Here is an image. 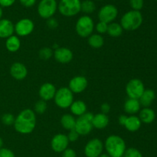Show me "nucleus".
Instances as JSON below:
<instances>
[{"mask_svg": "<svg viewBox=\"0 0 157 157\" xmlns=\"http://www.w3.org/2000/svg\"><path fill=\"white\" fill-rule=\"evenodd\" d=\"M15 131L20 134L32 133L36 126V115L35 111L30 109H23L18 114L14 122Z\"/></svg>", "mask_w": 157, "mask_h": 157, "instance_id": "nucleus-1", "label": "nucleus"}, {"mask_svg": "<svg viewBox=\"0 0 157 157\" xmlns=\"http://www.w3.org/2000/svg\"><path fill=\"white\" fill-rule=\"evenodd\" d=\"M104 146L110 157H124L127 149V145L124 139L117 135H109L104 142Z\"/></svg>", "mask_w": 157, "mask_h": 157, "instance_id": "nucleus-2", "label": "nucleus"}, {"mask_svg": "<svg viewBox=\"0 0 157 157\" xmlns=\"http://www.w3.org/2000/svg\"><path fill=\"white\" fill-rule=\"evenodd\" d=\"M143 15L140 11L130 10L121 17V23L123 29L126 31H135L139 29L143 23Z\"/></svg>", "mask_w": 157, "mask_h": 157, "instance_id": "nucleus-3", "label": "nucleus"}, {"mask_svg": "<svg viewBox=\"0 0 157 157\" xmlns=\"http://www.w3.org/2000/svg\"><path fill=\"white\" fill-rule=\"evenodd\" d=\"M94 22L90 16L87 15L80 17L75 24V31L81 38H88L93 34L94 29Z\"/></svg>", "mask_w": 157, "mask_h": 157, "instance_id": "nucleus-4", "label": "nucleus"}, {"mask_svg": "<svg viewBox=\"0 0 157 157\" xmlns=\"http://www.w3.org/2000/svg\"><path fill=\"white\" fill-rule=\"evenodd\" d=\"M81 0H61L58 4V10L65 17H72L81 12Z\"/></svg>", "mask_w": 157, "mask_h": 157, "instance_id": "nucleus-5", "label": "nucleus"}, {"mask_svg": "<svg viewBox=\"0 0 157 157\" xmlns=\"http://www.w3.org/2000/svg\"><path fill=\"white\" fill-rule=\"evenodd\" d=\"M55 104L61 109H67L74 102V93L67 87L57 89L54 97Z\"/></svg>", "mask_w": 157, "mask_h": 157, "instance_id": "nucleus-6", "label": "nucleus"}, {"mask_svg": "<svg viewBox=\"0 0 157 157\" xmlns=\"http://www.w3.org/2000/svg\"><path fill=\"white\" fill-rule=\"evenodd\" d=\"M94 114L91 112H85L84 115L78 116L76 119L75 129L79 135H87L93 129L92 119Z\"/></svg>", "mask_w": 157, "mask_h": 157, "instance_id": "nucleus-7", "label": "nucleus"}, {"mask_svg": "<svg viewBox=\"0 0 157 157\" xmlns=\"http://www.w3.org/2000/svg\"><path fill=\"white\" fill-rule=\"evenodd\" d=\"M56 0H41L38 5V13L41 18L48 19L52 18L58 10Z\"/></svg>", "mask_w": 157, "mask_h": 157, "instance_id": "nucleus-8", "label": "nucleus"}, {"mask_svg": "<svg viewBox=\"0 0 157 157\" xmlns=\"http://www.w3.org/2000/svg\"><path fill=\"white\" fill-rule=\"evenodd\" d=\"M145 90L144 83L139 78H132L126 86V93L129 98L139 99Z\"/></svg>", "mask_w": 157, "mask_h": 157, "instance_id": "nucleus-9", "label": "nucleus"}, {"mask_svg": "<svg viewBox=\"0 0 157 157\" xmlns=\"http://www.w3.org/2000/svg\"><path fill=\"white\" fill-rule=\"evenodd\" d=\"M118 15V9L112 4H107L102 6L98 12L99 21L104 22L111 23L114 21Z\"/></svg>", "mask_w": 157, "mask_h": 157, "instance_id": "nucleus-10", "label": "nucleus"}, {"mask_svg": "<svg viewBox=\"0 0 157 157\" xmlns=\"http://www.w3.org/2000/svg\"><path fill=\"white\" fill-rule=\"evenodd\" d=\"M104 143L100 139L94 138L89 140L84 146V154L86 157H98L103 153Z\"/></svg>", "mask_w": 157, "mask_h": 157, "instance_id": "nucleus-11", "label": "nucleus"}, {"mask_svg": "<svg viewBox=\"0 0 157 157\" xmlns=\"http://www.w3.org/2000/svg\"><path fill=\"white\" fill-rule=\"evenodd\" d=\"M35 29V23L32 19L24 18L17 22L15 25V32L18 37H25L32 33Z\"/></svg>", "mask_w": 157, "mask_h": 157, "instance_id": "nucleus-12", "label": "nucleus"}, {"mask_svg": "<svg viewBox=\"0 0 157 157\" xmlns=\"http://www.w3.org/2000/svg\"><path fill=\"white\" fill-rule=\"evenodd\" d=\"M69 143L70 142L67 135L63 133H58L54 135L53 138L51 140V147L54 152L60 153L68 147Z\"/></svg>", "mask_w": 157, "mask_h": 157, "instance_id": "nucleus-13", "label": "nucleus"}, {"mask_svg": "<svg viewBox=\"0 0 157 157\" xmlns=\"http://www.w3.org/2000/svg\"><path fill=\"white\" fill-rule=\"evenodd\" d=\"M88 86V81L83 75H76L69 81L68 88L73 93L80 94L84 92Z\"/></svg>", "mask_w": 157, "mask_h": 157, "instance_id": "nucleus-14", "label": "nucleus"}, {"mask_svg": "<svg viewBox=\"0 0 157 157\" xmlns=\"http://www.w3.org/2000/svg\"><path fill=\"white\" fill-rule=\"evenodd\" d=\"M53 55L55 60L61 64L69 63L70 62H71L74 57L73 52L70 49L66 47H59L55 49Z\"/></svg>", "mask_w": 157, "mask_h": 157, "instance_id": "nucleus-15", "label": "nucleus"}, {"mask_svg": "<svg viewBox=\"0 0 157 157\" xmlns=\"http://www.w3.org/2000/svg\"><path fill=\"white\" fill-rule=\"evenodd\" d=\"M57 89L55 85L52 83H44L40 86L38 95L41 99L44 101H50L53 99L56 93Z\"/></svg>", "mask_w": 157, "mask_h": 157, "instance_id": "nucleus-16", "label": "nucleus"}, {"mask_svg": "<svg viewBox=\"0 0 157 157\" xmlns=\"http://www.w3.org/2000/svg\"><path fill=\"white\" fill-rule=\"evenodd\" d=\"M10 74L12 78L15 80L25 79L28 75V69L23 63L21 62H14L10 67Z\"/></svg>", "mask_w": 157, "mask_h": 157, "instance_id": "nucleus-17", "label": "nucleus"}, {"mask_svg": "<svg viewBox=\"0 0 157 157\" xmlns=\"http://www.w3.org/2000/svg\"><path fill=\"white\" fill-rule=\"evenodd\" d=\"M15 32V25L7 18L0 19V38H7Z\"/></svg>", "mask_w": 157, "mask_h": 157, "instance_id": "nucleus-18", "label": "nucleus"}, {"mask_svg": "<svg viewBox=\"0 0 157 157\" xmlns=\"http://www.w3.org/2000/svg\"><path fill=\"white\" fill-rule=\"evenodd\" d=\"M109 117L107 114L99 112L98 114L94 115L92 119V125L93 127L97 129H104L109 125Z\"/></svg>", "mask_w": 157, "mask_h": 157, "instance_id": "nucleus-19", "label": "nucleus"}, {"mask_svg": "<svg viewBox=\"0 0 157 157\" xmlns=\"http://www.w3.org/2000/svg\"><path fill=\"white\" fill-rule=\"evenodd\" d=\"M140 103L139 99H136L129 98L128 99L126 100L125 103L124 105V111L127 114L130 115H135L136 113L140 112Z\"/></svg>", "mask_w": 157, "mask_h": 157, "instance_id": "nucleus-20", "label": "nucleus"}, {"mask_svg": "<svg viewBox=\"0 0 157 157\" xmlns=\"http://www.w3.org/2000/svg\"><path fill=\"white\" fill-rule=\"evenodd\" d=\"M71 112L73 115H76V116H81V115H84L85 112H87V105L82 100H76L72 103L70 107Z\"/></svg>", "mask_w": 157, "mask_h": 157, "instance_id": "nucleus-21", "label": "nucleus"}, {"mask_svg": "<svg viewBox=\"0 0 157 157\" xmlns=\"http://www.w3.org/2000/svg\"><path fill=\"white\" fill-rule=\"evenodd\" d=\"M141 124H142V122L140 119L139 116L131 115L130 116H127L124 127L130 132H136L140 129Z\"/></svg>", "mask_w": 157, "mask_h": 157, "instance_id": "nucleus-22", "label": "nucleus"}, {"mask_svg": "<svg viewBox=\"0 0 157 157\" xmlns=\"http://www.w3.org/2000/svg\"><path fill=\"white\" fill-rule=\"evenodd\" d=\"M139 118L142 123L146 124H150L154 121L156 118L155 112L152 109L149 107H144V109L140 111Z\"/></svg>", "mask_w": 157, "mask_h": 157, "instance_id": "nucleus-23", "label": "nucleus"}, {"mask_svg": "<svg viewBox=\"0 0 157 157\" xmlns=\"http://www.w3.org/2000/svg\"><path fill=\"white\" fill-rule=\"evenodd\" d=\"M21 47V40L18 35H11L6 38V48L10 52H15Z\"/></svg>", "mask_w": 157, "mask_h": 157, "instance_id": "nucleus-24", "label": "nucleus"}, {"mask_svg": "<svg viewBox=\"0 0 157 157\" xmlns=\"http://www.w3.org/2000/svg\"><path fill=\"white\" fill-rule=\"evenodd\" d=\"M156 98L155 92L152 89H145L139 99L140 103L144 107H149Z\"/></svg>", "mask_w": 157, "mask_h": 157, "instance_id": "nucleus-25", "label": "nucleus"}, {"mask_svg": "<svg viewBox=\"0 0 157 157\" xmlns=\"http://www.w3.org/2000/svg\"><path fill=\"white\" fill-rule=\"evenodd\" d=\"M61 126L66 130H71L74 129L75 127V123H76V119L75 118L72 114L66 113L61 116L60 119Z\"/></svg>", "mask_w": 157, "mask_h": 157, "instance_id": "nucleus-26", "label": "nucleus"}, {"mask_svg": "<svg viewBox=\"0 0 157 157\" xmlns=\"http://www.w3.org/2000/svg\"><path fill=\"white\" fill-rule=\"evenodd\" d=\"M87 42L93 49H100L104 46V38L101 34H91L87 38Z\"/></svg>", "mask_w": 157, "mask_h": 157, "instance_id": "nucleus-27", "label": "nucleus"}, {"mask_svg": "<svg viewBox=\"0 0 157 157\" xmlns=\"http://www.w3.org/2000/svg\"><path fill=\"white\" fill-rule=\"evenodd\" d=\"M123 29L122 26L120 23L117 22H113L109 23L108 24V28H107V33H108V35L110 37H113V38H117L120 37L123 33Z\"/></svg>", "mask_w": 157, "mask_h": 157, "instance_id": "nucleus-28", "label": "nucleus"}, {"mask_svg": "<svg viewBox=\"0 0 157 157\" xmlns=\"http://www.w3.org/2000/svg\"><path fill=\"white\" fill-rule=\"evenodd\" d=\"M96 10V5L92 0H84L81 2V11L85 14H91Z\"/></svg>", "mask_w": 157, "mask_h": 157, "instance_id": "nucleus-29", "label": "nucleus"}, {"mask_svg": "<svg viewBox=\"0 0 157 157\" xmlns=\"http://www.w3.org/2000/svg\"><path fill=\"white\" fill-rule=\"evenodd\" d=\"M54 52L52 50V48L50 47H43L42 49H41L38 52V56L41 58V60H48L53 56Z\"/></svg>", "mask_w": 157, "mask_h": 157, "instance_id": "nucleus-30", "label": "nucleus"}, {"mask_svg": "<svg viewBox=\"0 0 157 157\" xmlns=\"http://www.w3.org/2000/svg\"><path fill=\"white\" fill-rule=\"evenodd\" d=\"M48 108L47 102L44 100L40 99L35 103V106H34V111L35 112L38 114H43L46 112Z\"/></svg>", "mask_w": 157, "mask_h": 157, "instance_id": "nucleus-31", "label": "nucleus"}, {"mask_svg": "<svg viewBox=\"0 0 157 157\" xmlns=\"http://www.w3.org/2000/svg\"><path fill=\"white\" fill-rule=\"evenodd\" d=\"M124 157H143V155L137 149L131 147L126 149Z\"/></svg>", "mask_w": 157, "mask_h": 157, "instance_id": "nucleus-32", "label": "nucleus"}, {"mask_svg": "<svg viewBox=\"0 0 157 157\" xmlns=\"http://www.w3.org/2000/svg\"><path fill=\"white\" fill-rule=\"evenodd\" d=\"M15 117L12 113H5L2 116V123L6 126H11L14 124Z\"/></svg>", "mask_w": 157, "mask_h": 157, "instance_id": "nucleus-33", "label": "nucleus"}, {"mask_svg": "<svg viewBox=\"0 0 157 157\" xmlns=\"http://www.w3.org/2000/svg\"><path fill=\"white\" fill-rule=\"evenodd\" d=\"M94 28L97 30V32H98V34L102 35V34L107 33V28H108V24L106 22H104L99 21L98 23H97V25L95 26Z\"/></svg>", "mask_w": 157, "mask_h": 157, "instance_id": "nucleus-34", "label": "nucleus"}, {"mask_svg": "<svg viewBox=\"0 0 157 157\" xmlns=\"http://www.w3.org/2000/svg\"><path fill=\"white\" fill-rule=\"evenodd\" d=\"M144 0H130V6L133 10L140 11L143 9Z\"/></svg>", "mask_w": 157, "mask_h": 157, "instance_id": "nucleus-35", "label": "nucleus"}, {"mask_svg": "<svg viewBox=\"0 0 157 157\" xmlns=\"http://www.w3.org/2000/svg\"><path fill=\"white\" fill-rule=\"evenodd\" d=\"M0 157H15V155L11 149L2 147L0 149Z\"/></svg>", "mask_w": 157, "mask_h": 157, "instance_id": "nucleus-36", "label": "nucleus"}, {"mask_svg": "<svg viewBox=\"0 0 157 157\" xmlns=\"http://www.w3.org/2000/svg\"><path fill=\"white\" fill-rule=\"evenodd\" d=\"M67 136V138H68L69 142L75 143V142H76L77 140L78 139V138H79L80 135H79V134L78 133V132H77V131L74 129H71V130L69 131V133Z\"/></svg>", "mask_w": 157, "mask_h": 157, "instance_id": "nucleus-37", "label": "nucleus"}, {"mask_svg": "<svg viewBox=\"0 0 157 157\" xmlns=\"http://www.w3.org/2000/svg\"><path fill=\"white\" fill-rule=\"evenodd\" d=\"M46 24H47L48 27L51 29H55L56 28L58 27V20L55 18H53V17L48 18Z\"/></svg>", "mask_w": 157, "mask_h": 157, "instance_id": "nucleus-38", "label": "nucleus"}, {"mask_svg": "<svg viewBox=\"0 0 157 157\" xmlns=\"http://www.w3.org/2000/svg\"><path fill=\"white\" fill-rule=\"evenodd\" d=\"M61 153H62L61 157H77V153L75 152V150L68 147L65 150L63 151Z\"/></svg>", "mask_w": 157, "mask_h": 157, "instance_id": "nucleus-39", "label": "nucleus"}, {"mask_svg": "<svg viewBox=\"0 0 157 157\" xmlns=\"http://www.w3.org/2000/svg\"><path fill=\"white\" fill-rule=\"evenodd\" d=\"M20 3L26 8H30L35 6L36 0H19Z\"/></svg>", "mask_w": 157, "mask_h": 157, "instance_id": "nucleus-40", "label": "nucleus"}, {"mask_svg": "<svg viewBox=\"0 0 157 157\" xmlns=\"http://www.w3.org/2000/svg\"><path fill=\"white\" fill-rule=\"evenodd\" d=\"M16 0H0V6L1 7L8 8L12 6Z\"/></svg>", "mask_w": 157, "mask_h": 157, "instance_id": "nucleus-41", "label": "nucleus"}, {"mask_svg": "<svg viewBox=\"0 0 157 157\" xmlns=\"http://www.w3.org/2000/svg\"><path fill=\"white\" fill-rule=\"evenodd\" d=\"M101 110L102 113L107 114L110 110V106L107 103H103L101 106Z\"/></svg>", "mask_w": 157, "mask_h": 157, "instance_id": "nucleus-42", "label": "nucleus"}, {"mask_svg": "<svg viewBox=\"0 0 157 157\" xmlns=\"http://www.w3.org/2000/svg\"><path fill=\"white\" fill-rule=\"evenodd\" d=\"M127 115H121L119 116V118H118V123H119V124L121 125V126H124V125H125V123H126V120H127Z\"/></svg>", "mask_w": 157, "mask_h": 157, "instance_id": "nucleus-43", "label": "nucleus"}, {"mask_svg": "<svg viewBox=\"0 0 157 157\" xmlns=\"http://www.w3.org/2000/svg\"><path fill=\"white\" fill-rule=\"evenodd\" d=\"M98 157H110V156L107 153H102Z\"/></svg>", "mask_w": 157, "mask_h": 157, "instance_id": "nucleus-44", "label": "nucleus"}, {"mask_svg": "<svg viewBox=\"0 0 157 157\" xmlns=\"http://www.w3.org/2000/svg\"><path fill=\"white\" fill-rule=\"evenodd\" d=\"M3 144H4V142H3L2 138V137H0V149H1V148H2Z\"/></svg>", "mask_w": 157, "mask_h": 157, "instance_id": "nucleus-45", "label": "nucleus"}, {"mask_svg": "<svg viewBox=\"0 0 157 157\" xmlns=\"http://www.w3.org/2000/svg\"><path fill=\"white\" fill-rule=\"evenodd\" d=\"M2 15H3V10H2V8L0 6V19H2Z\"/></svg>", "mask_w": 157, "mask_h": 157, "instance_id": "nucleus-46", "label": "nucleus"}, {"mask_svg": "<svg viewBox=\"0 0 157 157\" xmlns=\"http://www.w3.org/2000/svg\"><path fill=\"white\" fill-rule=\"evenodd\" d=\"M59 47H60V46H58V44H54L53 46H52V48H53V49H58V48H59Z\"/></svg>", "mask_w": 157, "mask_h": 157, "instance_id": "nucleus-47", "label": "nucleus"}, {"mask_svg": "<svg viewBox=\"0 0 157 157\" xmlns=\"http://www.w3.org/2000/svg\"><path fill=\"white\" fill-rule=\"evenodd\" d=\"M98 1H103V0H98Z\"/></svg>", "mask_w": 157, "mask_h": 157, "instance_id": "nucleus-48", "label": "nucleus"}]
</instances>
